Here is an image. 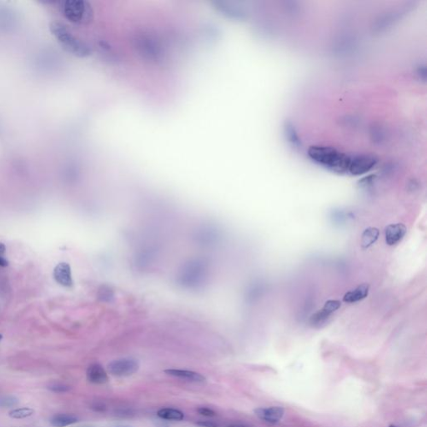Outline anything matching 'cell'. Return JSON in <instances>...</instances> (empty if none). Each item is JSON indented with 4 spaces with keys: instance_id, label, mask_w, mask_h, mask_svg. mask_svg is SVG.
<instances>
[{
    "instance_id": "obj_1",
    "label": "cell",
    "mask_w": 427,
    "mask_h": 427,
    "mask_svg": "<svg viewBox=\"0 0 427 427\" xmlns=\"http://www.w3.org/2000/svg\"><path fill=\"white\" fill-rule=\"evenodd\" d=\"M308 156L312 161L335 173L348 172L349 154H345L331 146L313 145L308 149Z\"/></svg>"
},
{
    "instance_id": "obj_2",
    "label": "cell",
    "mask_w": 427,
    "mask_h": 427,
    "mask_svg": "<svg viewBox=\"0 0 427 427\" xmlns=\"http://www.w3.org/2000/svg\"><path fill=\"white\" fill-rule=\"evenodd\" d=\"M208 276V264L200 259H192L179 268L177 282L184 289H199L207 282Z\"/></svg>"
},
{
    "instance_id": "obj_3",
    "label": "cell",
    "mask_w": 427,
    "mask_h": 427,
    "mask_svg": "<svg viewBox=\"0 0 427 427\" xmlns=\"http://www.w3.org/2000/svg\"><path fill=\"white\" fill-rule=\"evenodd\" d=\"M49 28L61 46L71 54L78 57H87L92 53V49L89 44L80 38H77L71 32V30L62 23L52 22Z\"/></svg>"
},
{
    "instance_id": "obj_4",
    "label": "cell",
    "mask_w": 427,
    "mask_h": 427,
    "mask_svg": "<svg viewBox=\"0 0 427 427\" xmlns=\"http://www.w3.org/2000/svg\"><path fill=\"white\" fill-rule=\"evenodd\" d=\"M63 15L76 25H89L95 17V11L89 2L82 0H65L60 3Z\"/></svg>"
},
{
    "instance_id": "obj_5",
    "label": "cell",
    "mask_w": 427,
    "mask_h": 427,
    "mask_svg": "<svg viewBox=\"0 0 427 427\" xmlns=\"http://www.w3.org/2000/svg\"><path fill=\"white\" fill-rule=\"evenodd\" d=\"M378 164L377 157L370 154H356L350 155L348 172L352 176H362L370 172Z\"/></svg>"
},
{
    "instance_id": "obj_6",
    "label": "cell",
    "mask_w": 427,
    "mask_h": 427,
    "mask_svg": "<svg viewBox=\"0 0 427 427\" xmlns=\"http://www.w3.org/2000/svg\"><path fill=\"white\" fill-rule=\"evenodd\" d=\"M140 365L136 359L132 358H121L114 359L108 363L107 369L109 373L118 377H126L136 373L138 371Z\"/></svg>"
},
{
    "instance_id": "obj_7",
    "label": "cell",
    "mask_w": 427,
    "mask_h": 427,
    "mask_svg": "<svg viewBox=\"0 0 427 427\" xmlns=\"http://www.w3.org/2000/svg\"><path fill=\"white\" fill-rule=\"evenodd\" d=\"M254 414L259 419L269 424H277L284 417L285 409L282 406L263 407L254 410Z\"/></svg>"
},
{
    "instance_id": "obj_8",
    "label": "cell",
    "mask_w": 427,
    "mask_h": 427,
    "mask_svg": "<svg viewBox=\"0 0 427 427\" xmlns=\"http://www.w3.org/2000/svg\"><path fill=\"white\" fill-rule=\"evenodd\" d=\"M406 234V227L401 223L391 224L385 230V239L388 246H395L402 241Z\"/></svg>"
},
{
    "instance_id": "obj_9",
    "label": "cell",
    "mask_w": 427,
    "mask_h": 427,
    "mask_svg": "<svg viewBox=\"0 0 427 427\" xmlns=\"http://www.w3.org/2000/svg\"><path fill=\"white\" fill-rule=\"evenodd\" d=\"M165 373L168 376H173L176 378L181 379L184 381L204 384L206 382V378L201 374L192 371V370H179V369H168L165 370Z\"/></svg>"
},
{
    "instance_id": "obj_10",
    "label": "cell",
    "mask_w": 427,
    "mask_h": 427,
    "mask_svg": "<svg viewBox=\"0 0 427 427\" xmlns=\"http://www.w3.org/2000/svg\"><path fill=\"white\" fill-rule=\"evenodd\" d=\"M54 277L55 281L63 286H73L71 268L67 263H60L56 265V267L54 268Z\"/></svg>"
},
{
    "instance_id": "obj_11",
    "label": "cell",
    "mask_w": 427,
    "mask_h": 427,
    "mask_svg": "<svg viewBox=\"0 0 427 427\" xmlns=\"http://www.w3.org/2000/svg\"><path fill=\"white\" fill-rule=\"evenodd\" d=\"M86 375L88 381L92 384H105L108 380L107 372L99 363H94L89 365Z\"/></svg>"
},
{
    "instance_id": "obj_12",
    "label": "cell",
    "mask_w": 427,
    "mask_h": 427,
    "mask_svg": "<svg viewBox=\"0 0 427 427\" xmlns=\"http://www.w3.org/2000/svg\"><path fill=\"white\" fill-rule=\"evenodd\" d=\"M370 291V285L368 284H361L356 288L346 292L343 296V301L346 303L358 302L367 297Z\"/></svg>"
},
{
    "instance_id": "obj_13",
    "label": "cell",
    "mask_w": 427,
    "mask_h": 427,
    "mask_svg": "<svg viewBox=\"0 0 427 427\" xmlns=\"http://www.w3.org/2000/svg\"><path fill=\"white\" fill-rule=\"evenodd\" d=\"M380 231L376 227H369L365 229L361 235V246L364 249H367L369 247L376 243L378 240Z\"/></svg>"
},
{
    "instance_id": "obj_14",
    "label": "cell",
    "mask_w": 427,
    "mask_h": 427,
    "mask_svg": "<svg viewBox=\"0 0 427 427\" xmlns=\"http://www.w3.org/2000/svg\"><path fill=\"white\" fill-rule=\"evenodd\" d=\"M78 422V417L73 415H67V414H60L52 417L50 419V423L54 427H65L75 424Z\"/></svg>"
},
{
    "instance_id": "obj_15",
    "label": "cell",
    "mask_w": 427,
    "mask_h": 427,
    "mask_svg": "<svg viewBox=\"0 0 427 427\" xmlns=\"http://www.w3.org/2000/svg\"><path fill=\"white\" fill-rule=\"evenodd\" d=\"M284 134L286 141L289 142L290 145L299 148L301 145L300 137L298 136L297 131L295 130V126L292 125L290 122H286L284 125Z\"/></svg>"
},
{
    "instance_id": "obj_16",
    "label": "cell",
    "mask_w": 427,
    "mask_h": 427,
    "mask_svg": "<svg viewBox=\"0 0 427 427\" xmlns=\"http://www.w3.org/2000/svg\"><path fill=\"white\" fill-rule=\"evenodd\" d=\"M157 416L160 419L165 421H178L180 422L184 419V415L181 411L173 408H163L157 412Z\"/></svg>"
},
{
    "instance_id": "obj_17",
    "label": "cell",
    "mask_w": 427,
    "mask_h": 427,
    "mask_svg": "<svg viewBox=\"0 0 427 427\" xmlns=\"http://www.w3.org/2000/svg\"><path fill=\"white\" fill-rule=\"evenodd\" d=\"M330 316L331 315L328 313L327 311H324V309H321L311 316L310 318V324L313 327H320L321 325L325 324V322L327 321Z\"/></svg>"
},
{
    "instance_id": "obj_18",
    "label": "cell",
    "mask_w": 427,
    "mask_h": 427,
    "mask_svg": "<svg viewBox=\"0 0 427 427\" xmlns=\"http://www.w3.org/2000/svg\"><path fill=\"white\" fill-rule=\"evenodd\" d=\"M34 413H35V411L33 409L25 407V408L12 410L8 412V416L13 419H24V418L32 416Z\"/></svg>"
},
{
    "instance_id": "obj_19",
    "label": "cell",
    "mask_w": 427,
    "mask_h": 427,
    "mask_svg": "<svg viewBox=\"0 0 427 427\" xmlns=\"http://www.w3.org/2000/svg\"><path fill=\"white\" fill-rule=\"evenodd\" d=\"M19 402V399L14 395H0V407H12Z\"/></svg>"
},
{
    "instance_id": "obj_20",
    "label": "cell",
    "mask_w": 427,
    "mask_h": 427,
    "mask_svg": "<svg viewBox=\"0 0 427 427\" xmlns=\"http://www.w3.org/2000/svg\"><path fill=\"white\" fill-rule=\"evenodd\" d=\"M341 306V302L340 300H329L324 303V306H323V308L322 309H324V311H327L328 313H330L331 315V314L337 311Z\"/></svg>"
},
{
    "instance_id": "obj_21",
    "label": "cell",
    "mask_w": 427,
    "mask_h": 427,
    "mask_svg": "<svg viewBox=\"0 0 427 427\" xmlns=\"http://www.w3.org/2000/svg\"><path fill=\"white\" fill-rule=\"evenodd\" d=\"M47 388L54 393H65V392L69 391L71 390V387H68V386L62 384V383H57V382L51 383L48 386Z\"/></svg>"
},
{
    "instance_id": "obj_22",
    "label": "cell",
    "mask_w": 427,
    "mask_h": 427,
    "mask_svg": "<svg viewBox=\"0 0 427 427\" xmlns=\"http://www.w3.org/2000/svg\"><path fill=\"white\" fill-rule=\"evenodd\" d=\"M198 412L204 417H212L215 416V412L213 410L206 408V407H200V408L198 409Z\"/></svg>"
},
{
    "instance_id": "obj_23",
    "label": "cell",
    "mask_w": 427,
    "mask_h": 427,
    "mask_svg": "<svg viewBox=\"0 0 427 427\" xmlns=\"http://www.w3.org/2000/svg\"><path fill=\"white\" fill-rule=\"evenodd\" d=\"M417 75L419 76L420 79H423V80H426V78H427V70H426V66H419V68L417 70Z\"/></svg>"
},
{
    "instance_id": "obj_24",
    "label": "cell",
    "mask_w": 427,
    "mask_h": 427,
    "mask_svg": "<svg viewBox=\"0 0 427 427\" xmlns=\"http://www.w3.org/2000/svg\"><path fill=\"white\" fill-rule=\"evenodd\" d=\"M196 424L200 426V427H219V425H217L214 422H206V421L205 422L200 421V422H197Z\"/></svg>"
},
{
    "instance_id": "obj_25",
    "label": "cell",
    "mask_w": 427,
    "mask_h": 427,
    "mask_svg": "<svg viewBox=\"0 0 427 427\" xmlns=\"http://www.w3.org/2000/svg\"><path fill=\"white\" fill-rule=\"evenodd\" d=\"M91 408H92L95 411L100 412V411H105L106 407H105V406L102 405V404H100V403L95 402L94 403L93 405H91Z\"/></svg>"
},
{
    "instance_id": "obj_26",
    "label": "cell",
    "mask_w": 427,
    "mask_h": 427,
    "mask_svg": "<svg viewBox=\"0 0 427 427\" xmlns=\"http://www.w3.org/2000/svg\"><path fill=\"white\" fill-rule=\"evenodd\" d=\"M155 427H170L167 422H165V420H158L155 422Z\"/></svg>"
},
{
    "instance_id": "obj_27",
    "label": "cell",
    "mask_w": 427,
    "mask_h": 427,
    "mask_svg": "<svg viewBox=\"0 0 427 427\" xmlns=\"http://www.w3.org/2000/svg\"><path fill=\"white\" fill-rule=\"evenodd\" d=\"M8 260H5L3 257L0 256V266H2V267H6V266H8Z\"/></svg>"
},
{
    "instance_id": "obj_28",
    "label": "cell",
    "mask_w": 427,
    "mask_h": 427,
    "mask_svg": "<svg viewBox=\"0 0 427 427\" xmlns=\"http://www.w3.org/2000/svg\"><path fill=\"white\" fill-rule=\"evenodd\" d=\"M6 247L3 243H0V256L5 254Z\"/></svg>"
},
{
    "instance_id": "obj_29",
    "label": "cell",
    "mask_w": 427,
    "mask_h": 427,
    "mask_svg": "<svg viewBox=\"0 0 427 427\" xmlns=\"http://www.w3.org/2000/svg\"><path fill=\"white\" fill-rule=\"evenodd\" d=\"M109 427H130L128 426H124V425H115V426H111Z\"/></svg>"
},
{
    "instance_id": "obj_30",
    "label": "cell",
    "mask_w": 427,
    "mask_h": 427,
    "mask_svg": "<svg viewBox=\"0 0 427 427\" xmlns=\"http://www.w3.org/2000/svg\"><path fill=\"white\" fill-rule=\"evenodd\" d=\"M242 427V426H231V427Z\"/></svg>"
},
{
    "instance_id": "obj_31",
    "label": "cell",
    "mask_w": 427,
    "mask_h": 427,
    "mask_svg": "<svg viewBox=\"0 0 427 427\" xmlns=\"http://www.w3.org/2000/svg\"><path fill=\"white\" fill-rule=\"evenodd\" d=\"M389 427H395V426H394V425H391V426H390Z\"/></svg>"
},
{
    "instance_id": "obj_32",
    "label": "cell",
    "mask_w": 427,
    "mask_h": 427,
    "mask_svg": "<svg viewBox=\"0 0 427 427\" xmlns=\"http://www.w3.org/2000/svg\"><path fill=\"white\" fill-rule=\"evenodd\" d=\"M2 338H3V336H2V335H0V340Z\"/></svg>"
},
{
    "instance_id": "obj_33",
    "label": "cell",
    "mask_w": 427,
    "mask_h": 427,
    "mask_svg": "<svg viewBox=\"0 0 427 427\" xmlns=\"http://www.w3.org/2000/svg\"></svg>"
}]
</instances>
